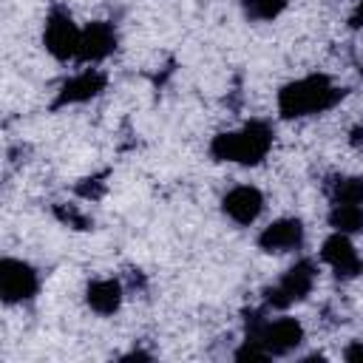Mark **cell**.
Returning <instances> with one entry per match:
<instances>
[{
	"instance_id": "12",
	"label": "cell",
	"mask_w": 363,
	"mask_h": 363,
	"mask_svg": "<svg viewBox=\"0 0 363 363\" xmlns=\"http://www.w3.org/2000/svg\"><path fill=\"white\" fill-rule=\"evenodd\" d=\"M85 298H88V306H91L94 312H99V315H113V312L119 309V303H122V286H119V281H113V278H102V281H94V284L88 286Z\"/></svg>"
},
{
	"instance_id": "11",
	"label": "cell",
	"mask_w": 363,
	"mask_h": 363,
	"mask_svg": "<svg viewBox=\"0 0 363 363\" xmlns=\"http://www.w3.org/2000/svg\"><path fill=\"white\" fill-rule=\"evenodd\" d=\"M301 241H303V224L298 218H278L269 227H264V233L258 235V244L267 252H286L301 247Z\"/></svg>"
},
{
	"instance_id": "13",
	"label": "cell",
	"mask_w": 363,
	"mask_h": 363,
	"mask_svg": "<svg viewBox=\"0 0 363 363\" xmlns=\"http://www.w3.org/2000/svg\"><path fill=\"white\" fill-rule=\"evenodd\" d=\"M329 224L335 233H360L363 230V207L360 204H335L329 213Z\"/></svg>"
},
{
	"instance_id": "14",
	"label": "cell",
	"mask_w": 363,
	"mask_h": 363,
	"mask_svg": "<svg viewBox=\"0 0 363 363\" xmlns=\"http://www.w3.org/2000/svg\"><path fill=\"white\" fill-rule=\"evenodd\" d=\"M335 204H363V176H346L335 182Z\"/></svg>"
},
{
	"instance_id": "9",
	"label": "cell",
	"mask_w": 363,
	"mask_h": 363,
	"mask_svg": "<svg viewBox=\"0 0 363 363\" xmlns=\"http://www.w3.org/2000/svg\"><path fill=\"white\" fill-rule=\"evenodd\" d=\"M320 258H323L340 278H354V275L360 272V258H357V252H354V247H352V241H349L346 233L329 235V238L323 241V247H320Z\"/></svg>"
},
{
	"instance_id": "8",
	"label": "cell",
	"mask_w": 363,
	"mask_h": 363,
	"mask_svg": "<svg viewBox=\"0 0 363 363\" xmlns=\"http://www.w3.org/2000/svg\"><path fill=\"white\" fill-rule=\"evenodd\" d=\"M113 48H116V31H113V26L96 20V23H88V26L82 28L79 54H77V57H79L82 62H99V60H105Z\"/></svg>"
},
{
	"instance_id": "7",
	"label": "cell",
	"mask_w": 363,
	"mask_h": 363,
	"mask_svg": "<svg viewBox=\"0 0 363 363\" xmlns=\"http://www.w3.org/2000/svg\"><path fill=\"white\" fill-rule=\"evenodd\" d=\"M221 210L235 221V224H252L261 210H264V196L252 184H238L221 199Z\"/></svg>"
},
{
	"instance_id": "4",
	"label": "cell",
	"mask_w": 363,
	"mask_h": 363,
	"mask_svg": "<svg viewBox=\"0 0 363 363\" xmlns=\"http://www.w3.org/2000/svg\"><path fill=\"white\" fill-rule=\"evenodd\" d=\"M312 284H315V269H312V264H309V261H298L295 267H289V269L284 272V278H281L275 286L267 289V303L275 306V309H286L289 303L303 301V298L309 295Z\"/></svg>"
},
{
	"instance_id": "18",
	"label": "cell",
	"mask_w": 363,
	"mask_h": 363,
	"mask_svg": "<svg viewBox=\"0 0 363 363\" xmlns=\"http://www.w3.org/2000/svg\"><path fill=\"white\" fill-rule=\"evenodd\" d=\"M352 142H354V145L363 142V128H354V130H352Z\"/></svg>"
},
{
	"instance_id": "16",
	"label": "cell",
	"mask_w": 363,
	"mask_h": 363,
	"mask_svg": "<svg viewBox=\"0 0 363 363\" xmlns=\"http://www.w3.org/2000/svg\"><path fill=\"white\" fill-rule=\"evenodd\" d=\"M346 360H363V343H352L346 352H343Z\"/></svg>"
},
{
	"instance_id": "3",
	"label": "cell",
	"mask_w": 363,
	"mask_h": 363,
	"mask_svg": "<svg viewBox=\"0 0 363 363\" xmlns=\"http://www.w3.org/2000/svg\"><path fill=\"white\" fill-rule=\"evenodd\" d=\"M79 37L82 31L77 28V23L71 20V14H65L62 9H54L45 20V31H43V43L48 48V54H54L57 60H71L79 54Z\"/></svg>"
},
{
	"instance_id": "17",
	"label": "cell",
	"mask_w": 363,
	"mask_h": 363,
	"mask_svg": "<svg viewBox=\"0 0 363 363\" xmlns=\"http://www.w3.org/2000/svg\"><path fill=\"white\" fill-rule=\"evenodd\" d=\"M349 23H352V28H360V26H363V0H360L357 9L352 11V20H349Z\"/></svg>"
},
{
	"instance_id": "1",
	"label": "cell",
	"mask_w": 363,
	"mask_h": 363,
	"mask_svg": "<svg viewBox=\"0 0 363 363\" xmlns=\"http://www.w3.org/2000/svg\"><path fill=\"white\" fill-rule=\"evenodd\" d=\"M340 96H343V91L337 85H332L329 77L312 74V77L295 79L278 91V111L284 119H298V116H309V113H320V111L332 108Z\"/></svg>"
},
{
	"instance_id": "6",
	"label": "cell",
	"mask_w": 363,
	"mask_h": 363,
	"mask_svg": "<svg viewBox=\"0 0 363 363\" xmlns=\"http://www.w3.org/2000/svg\"><path fill=\"white\" fill-rule=\"evenodd\" d=\"M250 337H258L269 354H286L303 340V326L295 318H278L272 323H252Z\"/></svg>"
},
{
	"instance_id": "15",
	"label": "cell",
	"mask_w": 363,
	"mask_h": 363,
	"mask_svg": "<svg viewBox=\"0 0 363 363\" xmlns=\"http://www.w3.org/2000/svg\"><path fill=\"white\" fill-rule=\"evenodd\" d=\"M244 6L252 20H275L286 9V0H244Z\"/></svg>"
},
{
	"instance_id": "2",
	"label": "cell",
	"mask_w": 363,
	"mask_h": 363,
	"mask_svg": "<svg viewBox=\"0 0 363 363\" xmlns=\"http://www.w3.org/2000/svg\"><path fill=\"white\" fill-rule=\"evenodd\" d=\"M272 147V130L264 122H247L241 130L218 133L210 145V153L218 162L235 164H258Z\"/></svg>"
},
{
	"instance_id": "10",
	"label": "cell",
	"mask_w": 363,
	"mask_h": 363,
	"mask_svg": "<svg viewBox=\"0 0 363 363\" xmlns=\"http://www.w3.org/2000/svg\"><path fill=\"white\" fill-rule=\"evenodd\" d=\"M105 91V74L96 68H85L77 77H71L68 82H62L60 94H57V108L60 105H77V102H88L94 96H99Z\"/></svg>"
},
{
	"instance_id": "5",
	"label": "cell",
	"mask_w": 363,
	"mask_h": 363,
	"mask_svg": "<svg viewBox=\"0 0 363 363\" xmlns=\"http://www.w3.org/2000/svg\"><path fill=\"white\" fill-rule=\"evenodd\" d=\"M40 286V278L31 264L17 261V258H3L0 261V295L6 303H20L28 301Z\"/></svg>"
}]
</instances>
